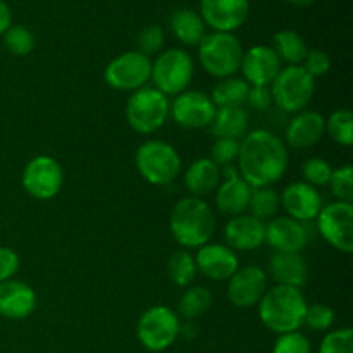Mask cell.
<instances>
[{"instance_id": "cell-1", "label": "cell", "mask_w": 353, "mask_h": 353, "mask_svg": "<svg viewBox=\"0 0 353 353\" xmlns=\"http://www.w3.org/2000/svg\"><path fill=\"white\" fill-rule=\"evenodd\" d=\"M236 168L240 178L252 188H265L285 176L288 148L285 141L268 130L247 133L240 141Z\"/></svg>"}, {"instance_id": "cell-2", "label": "cell", "mask_w": 353, "mask_h": 353, "mask_svg": "<svg viewBox=\"0 0 353 353\" xmlns=\"http://www.w3.org/2000/svg\"><path fill=\"white\" fill-rule=\"evenodd\" d=\"M169 230L176 243L181 245L185 250L203 247L216 233V216L212 207L199 196H185L172 207Z\"/></svg>"}, {"instance_id": "cell-3", "label": "cell", "mask_w": 353, "mask_h": 353, "mask_svg": "<svg viewBox=\"0 0 353 353\" xmlns=\"http://www.w3.org/2000/svg\"><path fill=\"white\" fill-rule=\"evenodd\" d=\"M302 290L276 285L264 293L259 302V317L268 330L278 334L293 333L303 326L307 312Z\"/></svg>"}, {"instance_id": "cell-4", "label": "cell", "mask_w": 353, "mask_h": 353, "mask_svg": "<svg viewBox=\"0 0 353 353\" xmlns=\"http://www.w3.org/2000/svg\"><path fill=\"white\" fill-rule=\"evenodd\" d=\"M243 47L233 33H205L199 43V61L214 78H231L240 71Z\"/></svg>"}, {"instance_id": "cell-5", "label": "cell", "mask_w": 353, "mask_h": 353, "mask_svg": "<svg viewBox=\"0 0 353 353\" xmlns=\"http://www.w3.org/2000/svg\"><path fill=\"white\" fill-rule=\"evenodd\" d=\"M138 172L154 186H165L178 178L181 171V157L171 143L162 140H147L134 154Z\"/></svg>"}, {"instance_id": "cell-6", "label": "cell", "mask_w": 353, "mask_h": 353, "mask_svg": "<svg viewBox=\"0 0 353 353\" xmlns=\"http://www.w3.org/2000/svg\"><path fill=\"white\" fill-rule=\"evenodd\" d=\"M272 102L278 109L299 114L309 107L316 92V79L302 65H286L271 83Z\"/></svg>"}, {"instance_id": "cell-7", "label": "cell", "mask_w": 353, "mask_h": 353, "mask_svg": "<svg viewBox=\"0 0 353 353\" xmlns=\"http://www.w3.org/2000/svg\"><path fill=\"white\" fill-rule=\"evenodd\" d=\"M195 74L192 55L183 48H169L152 62L150 79L154 88L165 97H174L186 92Z\"/></svg>"}, {"instance_id": "cell-8", "label": "cell", "mask_w": 353, "mask_h": 353, "mask_svg": "<svg viewBox=\"0 0 353 353\" xmlns=\"http://www.w3.org/2000/svg\"><path fill=\"white\" fill-rule=\"evenodd\" d=\"M169 117V99L154 86H143L131 93L126 102V121L133 131L152 134L164 126Z\"/></svg>"}, {"instance_id": "cell-9", "label": "cell", "mask_w": 353, "mask_h": 353, "mask_svg": "<svg viewBox=\"0 0 353 353\" xmlns=\"http://www.w3.org/2000/svg\"><path fill=\"white\" fill-rule=\"evenodd\" d=\"M179 326L174 310L165 305L150 307L138 319V340L148 352H164L178 340Z\"/></svg>"}, {"instance_id": "cell-10", "label": "cell", "mask_w": 353, "mask_h": 353, "mask_svg": "<svg viewBox=\"0 0 353 353\" xmlns=\"http://www.w3.org/2000/svg\"><path fill=\"white\" fill-rule=\"evenodd\" d=\"M152 61L138 50L124 52L107 64L103 78L117 92H137L150 79Z\"/></svg>"}, {"instance_id": "cell-11", "label": "cell", "mask_w": 353, "mask_h": 353, "mask_svg": "<svg viewBox=\"0 0 353 353\" xmlns=\"http://www.w3.org/2000/svg\"><path fill=\"white\" fill-rule=\"evenodd\" d=\"M317 219L321 236L333 248L352 254L353 252V205L348 202H331L323 205Z\"/></svg>"}, {"instance_id": "cell-12", "label": "cell", "mask_w": 353, "mask_h": 353, "mask_svg": "<svg viewBox=\"0 0 353 353\" xmlns=\"http://www.w3.org/2000/svg\"><path fill=\"white\" fill-rule=\"evenodd\" d=\"M23 188L37 200H50L59 195L64 183V171L55 159L38 155L23 169Z\"/></svg>"}, {"instance_id": "cell-13", "label": "cell", "mask_w": 353, "mask_h": 353, "mask_svg": "<svg viewBox=\"0 0 353 353\" xmlns=\"http://www.w3.org/2000/svg\"><path fill=\"white\" fill-rule=\"evenodd\" d=\"M216 109L217 107L207 93L199 90H186L176 95L172 103H169V116L181 128L200 130L210 126L216 116Z\"/></svg>"}, {"instance_id": "cell-14", "label": "cell", "mask_w": 353, "mask_h": 353, "mask_svg": "<svg viewBox=\"0 0 353 353\" xmlns=\"http://www.w3.org/2000/svg\"><path fill=\"white\" fill-rule=\"evenodd\" d=\"M200 17L205 26L221 33H233L250 14V0H200Z\"/></svg>"}, {"instance_id": "cell-15", "label": "cell", "mask_w": 353, "mask_h": 353, "mask_svg": "<svg viewBox=\"0 0 353 353\" xmlns=\"http://www.w3.org/2000/svg\"><path fill=\"white\" fill-rule=\"evenodd\" d=\"M268 292V274L257 265L238 269L228 279V300L238 309H250L259 305Z\"/></svg>"}, {"instance_id": "cell-16", "label": "cell", "mask_w": 353, "mask_h": 353, "mask_svg": "<svg viewBox=\"0 0 353 353\" xmlns=\"http://www.w3.org/2000/svg\"><path fill=\"white\" fill-rule=\"evenodd\" d=\"M240 71L250 86H271L281 71V61L278 54L268 45H255L243 52Z\"/></svg>"}, {"instance_id": "cell-17", "label": "cell", "mask_w": 353, "mask_h": 353, "mask_svg": "<svg viewBox=\"0 0 353 353\" xmlns=\"http://www.w3.org/2000/svg\"><path fill=\"white\" fill-rule=\"evenodd\" d=\"M279 200H281V207L286 210L288 217L300 221V223H309V221L316 219L324 205L323 196L317 192V188L305 181L290 183L283 190Z\"/></svg>"}, {"instance_id": "cell-18", "label": "cell", "mask_w": 353, "mask_h": 353, "mask_svg": "<svg viewBox=\"0 0 353 353\" xmlns=\"http://www.w3.org/2000/svg\"><path fill=\"white\" fill-rule=\"evenodd\" d=\"M265 243L281 254H300L309 243L305 224L288 216L276 217L265 224Z\"/></svg>"}, {"instance_id": "cell-19", "label": "cell", "mask_w": 353, "mask_h": 353, "mask_svg": "<svg viewBox=\"0 0 353 353\" xmlns=\"http://www.w3.org/2000/svg\"><path fill=\"white\" fill-rule=\"evenodd\" d=\"M193 259L196 271L212 281H228L240 269L236 254L228 245L207 243L199 248Z\"/></svg>"}, {"instance_id": "cell-20", "label": "cell", "mask_w": 353, "mask_h": 353, "mask_svg": "<svg viewBox=\"0 0 353 353\" xmlns=\"http://www.w3.org/2000/svg\"><path fill=\"white\" fill-rule=\"evenodd\" d=\"M224 240L231 250H255L265 243V223L250 214L231 217L224 228Z\"/></svg>"}, {"instance_id": "cell-21", "label": "cell", "mask_w": 353, "mask_h": 353, "mask_svg": "<svg viewBox=\"0 0 353 353\" xmlns=\"http://www.w3.org/2000/svg\"><path fill=\"white\" fill-rule=\"evenodd\" d=\"M326 134V119L316 110H302L295 114L285 131L286 145L295 150L314 147Z\"/></svg>"}, {"instance_id": "cell-22", "label": "cell", "mask_w": 353, "mask_h": 353, "mask_svg": "<svg viewBox=\"0 0 353 353\" xmlns=\"http://www.w3.org/2000/svg\"><path fill=\"white\" fill-rule=\"evenodd\" d=\"M37 309V293L17 279L0 283V316L10 321L26 319Z\"/></svg>"}, {"instance_id": "cell-23", "label": "cell", "mask_w": 353, "mask_h": 353, "mask_svg": "<svg viewBox=\"0 0 353 353\" xmlns=\"http://www.w3.org/2000/svg\"><path fill=\"white\" fill-rule=\"evenodd\" d=\"M269 271L278 285L302 288L309 281V268L300 254H281L274 252L269 262Z\"/></svg>"}, {"instance_id": "cell-24", "label": "cell", "mask_w": 353, "mask_h": 353, "mask_svg": "<svg viewBox=\"0 0 353 353\" xmlns=\"http://www.w3.org/2000/svg\"><path fill=\"white\" fill-rule=\"evenodd\" d=\"M221 168L210 159H196L185 172V185L192 196L210 195L221 185Z\"/></svg>"}, {"instance_id": "cell-25", "label": "cell", "mask_w": 353, "mask_h": 353, "mask_svg": "<svg viewBox=\"0 0 353 353\" xmlns=\"http://www.w3.org/2000/svg\"><path fill=\"white\" fill-rule=\"evenodd\" d=\"M169 30L179 43L186 47H199L205 37V23L199 12L192 9H176L169 16Z\"/></svg>"}, {"instance_id": "cell-26", "label": "cell", "mask_w": 353, "mask_h": 353, "mask_svg": "<svg viewBox=\"0 0 353 353\" xmlns=\"http://www.w3.org/2000/svg\"><path fill=\"white\" fill-rule=\"evenodd\" d=\"M252 186L247 185L241 178L226 179L217 186L216 205L226 216H240L248 209Z\"/></svg>"}, {"instance_id": "cell-27", "label": "cell", "mask_w": 353, "mask_h": 353, "mask_svg": "<svg viewBox=\"0 0 353 353\" xmlns=\"http://www.w3.org/2000/svg\"><path fill=\"white\" fill-rule=\"evenodd\" d=\"M250 117L243 107H217L210 130L217 138L240 140L248 133Z\"/></svg>"}, {"instance_id": "cell-28", "label": "cell", "mask_w": 353, "mask_h": 353, "mask_svg": "<svg viewBox=\"0 0 353 353\" xmlns=\"http://www.w3.org/2000/svg\"><path fill=\"white\" fill-rule=\"evenodd\" d=\"M272 50L278 54L281 62H288V65H300L309 52V47L296 31L281 30L272 38Z\"/></svg>"}, {"instance_id": "cell-29", "label": "cell", "mask_w": 353, "mask_h": 353, "mask_svg": "<svg viewBox=\"0 0 353 353\" xmlns=\"http://www.w3.org/2000/svg\"><path fill=\"white\" fill-rule=\"evenodd\" d=\"M250 85L243 78H224L214 86L212 99L216 107H243L247 103V95Z\"/></svg>"}, {"instance_id": "cell-30", "label": "cell", "mask_w": 353, "mask_h": 353, "mask_svg": "<svg viewBox=\"0 0 353 353\" xmlns=\"http://www.w3.org/2000/svg\"><path fill=\"white\" fill-rule=\"evenodd\" d=\"M196 264L188 250H178L171 255L168 262V276L172 285L179 288H188L196 278Z\"/></svg>"}, {"instance_id": "cell-31", "label": "cell", "mask_w": 353, "mask_h": 353, "mask_svg": "<svg viewBox=\"0 0 353 353\" xmlns=\"http://www.w3.org/2000/svg\"><path fill=\"white\" fill-rule=\"evenodd\" d=\"M212 305V293L207 286H188L181 295L178 310L185 319L192 321L202 316Z\"/></svg>"}, {"instance_id": "cell-32", "label": "cell", "mask_w": 353, "mask_h": 353, "mask_svg": "<svg viewBox=\"0 0 353 353\" xmlns=\"http://www.w3.org/2000/svg\"><path fill=\"white\" fill-rule=\"evenodd\" d=\"M281 207V200L276 190H272L271 186H265V188H252L250 200H248V212L250 216L257 217V219L265 221L271 219L276 216V212Z\"/></svg>"}, {"instance_id": "cell-33", "label": "cell", "mask_w": 353, "mask_h": 353, "mask_svg": "<svg viewBox=\"0 0 353 353\" xmlns=\"http://www.w3.org/2000/svg\"><path fill=\"white\" fill-rule=\"evenodd\" d=\"M326 131L334 143L341 147L353 145V114L348 109H338L327 117Z\"/></svg>"}, {"instance_id": "cell-34", "label": "cell", "mask_w": 353, "mask_h": 353, "mask_svg": "<svg viewBox=\"0 0 353 353\" xmlns=\"http://www.w3.org/2000/svg\"><path fill=\"white\" fill-rule=\"evenodd\" d=\"M3 37V45H6L7 50L10 52L16 57H24V55L31 54L34 48V37L26 26L23 24H17V26H10Z\"/></svg>"}, {"instance_id": "cell-35", "label": "cell", "mask_w": 353, "mask_h": 353, "mask_svg": "<svg viewBox=\"0 0 353 353\" xmlns=\"http://www.w3.org/2000/svg\"><path fill=\"white\" fill-rule=\"evenodd\" d=\"M331 193L336 196L338 202H348L353 200V169L352 165H341V168L333 169L330 178Z\"/></svg>"}, {"instance_id": "cell-36", "label": "cell", "mask_w": 353, "mask_h": 353, "mask_svg": "<svg viewBox=\"0 0 353 353\" xmlns=\"http://www.w3.org/2000/svg\"><path fill=\"white\" fill-rule=\"evenodd\" d=\"M319 353H353V331L350 327L330 331L321 341Z\"/></svg>"}, {"instance_id": "cell-37", "label": "cell", "mask_w": 353, "mask_h": 353, "mask_svg": "<svg viewBox=\"0 0 353 353\" xmlns=\"http://www.w3.org/2000/svg\"><path fill=\"white\" fill-rule=\"evenodd\" d=\"M331 172H333V168H331L330 162L319 157L309 159L302 165V176L305 178V183L312 185L314 188L326 186L330 183Z\"/></svg>"}, {"instance_id": "cell-38", "label": "cell", "mask_w": 353, "mask_h": 353, "mask_svg": "<svg viewBox=\"0 0 353 353\" xmlns=\"http://www.w3.org/2000/svg\"><path fill=\"white\" fill-rule=\"evenodd\" d=\"M138 43V52H141L143 55L150 57V55L161 52V48L164 47V31L157 24H150V26L141 28L140 33L137 37Z\"/></svg>"}, {"instance_id": "cell-39", "label": "cell", "mask_w": 353, "mask_h": 353, "mask_svg": "<svg viewBox=\"0 0 353 353\" xmlns=\"http://www.w3.org/2000/svg\"><path fill=\"white\" fill-rule=\"evenodd\" d=\"M240 152V140H231V138H217L216 143L210 148V161L219 168L228 164H234Z\"/></svg>"}, {"instance_id": "cell-40", "label": "cell", "mask_w": 353, "mask_h": 353, "mask_svg": "<svg viewBox=\"0 0 353 353\" xmlns=\"http://www.w3.org/2000/svg\"><path fill=\"white\" fill-rule=\"evenodd\" d=\"M303 324L309 326L312 331H317V333L327 331L334 324V312L327 305H323V303L309 305L307 307Z\"/></svg>"}, {"instance_id": "cell-41", "label": "cell", "mask_w": 353, "mask_h": 353, "mask_svg": "<svg viewBox=\"0 0 353 353\" xmlns=\"http://www.w3.org/2000/svg\"><path fill=\"white\" fill-rule=\"evenodd\" d=\"M272 353H312V347H310L309 338L303 336L299 331H293V333L279 334Z\"/></svg>"}, {"instance_id": "cell-42", "label": "cell", "mask_w": 353, "mask_h": 353, "mask_svg": "<svg viewBox=\"0 0 353 353\" xmlns=\"http://www.w3.org/2000/svg\"><path fill=\"white\" fill-rule=\"evenodd\" d=\"M302 68L312 76L314 79L324 76L326 72H330L331 69V59L326 52L319 50V48H312V50L307 52L305 59L302 62Z\"/></svg>"}, {"instance_id": "cell-43", "label": "cell", "mask_w": 353, "mask_h": 353, "mask_svg": "<svg viewBox=\"0 0 353 353\" xmlns=\"http://www.w3.org/2000/svg\"><path fill=\"white\" fill-rule=\"evenodd\" d=\"M19 271V255L12 248L0 247V283L14 279Z\"/></svg>"}, {"instance_id": "cell-44", "label": "cell", "mask_w": 353, "mask_h": 353, "mask_svg": "<svg viewBox=\"0 0 353 353\" xmlns=\"http://www.w3.org/2000/svg\"><path fill=\"white\" fill-rule=\"evenodd\" d=\"M247 103L257 110L269 109V105L272 103V97H271V90H269V86H250L247 95Z\"/></svg>"}, {"instance_id": "cell-45", "label": "cell", "mask_w": 353, "mask_h": 353, "mask_svg": "<svg viewBox=\"0 0 353 353\" xmlns=\"http://www.w3.org/2000/svg\"><path fill=\"white\" fill-rule=\"evenodd\" d=\"M10 26H12V14H10L9 6L0 0V34L6 33Z\"/></svg>"}, {"instance_id": "cell-46", "label": "cell", "mask_w": 353, "mask_h": 353, "mask_svg": "<svg viewBox=\"0 0 353 353\" xmlns=\"http://www.w3.org/2000/svg\"><path fill=\"white\" fill-rule=\"evenodd\" d=\"M234 178H240V172H238L236 164H228L221 168V179H234Z\"/></svg>"}, {"instance_id": "cell-47", "label": "cell", "mask_w": 353, "mask_h": 353, "mask_svg": "<svg viewBox=\"0 0 353 353\" xmlns=\"http://www.w3.org/2000/svg\"><path fill=\"white\" fill-rule=\"evenodd\" d=\"M286 2L293 3V6H296V7H309V6H312L316 0H286Z\"/></svg>"}]
</instances>
